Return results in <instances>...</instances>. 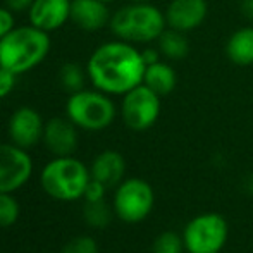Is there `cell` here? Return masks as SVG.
Returning a JSON list of instances; mask_svg holds the SVG:
<instances>
[{
  "instance_id": "83f0119b",
  "label": "cell",
  "mask_w": 253,
  "mask_h": 253,
  "mask_svg": "<svg viewBox=\"0 0 253 253\" xmlns=\"http://www.w3.org/2000/svg\"><path fill=\"white\" fill-rule=\"evenodd\" d=\"M159 55H160V52L155 50V48H147V50L141 52V57H143L145 66H150V64L159 62Z\"/></svg>"
},
{
  "instance_id": "f1b7e54d",
  "label": "cell",
  "mask_w": 253,
  "mask_h": 253,
  "mask_svg": "<svg viewBox=\"0 0 253 253\" xmlns=\"http://www.w3.org/2000/svg\"><path fill=\"white\" fill-rule=\"evenodd\" d=\"M241 12L247 19L253 21V0H243L241 2Z\"/></svg>"
},
{
  "instance_id": "ffe728a7",
  "label": "cell",
  "mask_w": 253,
  "mask_h": 253,
  "mask_svg": "<svg viewBox=\"0 0 253 253\" xmlns=\"http://www.w3.org/2000/svg\"><path fill=\"white\" fill-rule=\"evenodd\" d=\"M84 219L93 227H105L110 222V209L103 200L84 203Z\"/></svg>"
},
{
  "instance_id": "603a6c76",
  "label": "cell",
  "mask_w": 253,
  "mask_h": 253,
  "mask_svg": "<svg viewBox=\"0 0 253 253\" xmlns=\"http://www.w3.org/2000/svg\"><path fill=\"white\" fill-rule=\"evenodd\" d=\"M60 253H98V247L93 238L76 236L64 245Z\"/></svg>"
},
{
  "instance_id": "30bf717a",
  "label": "cell",
  "mask_w": 253,
  "mask_h": 253,
  "mask_svg": "<svg viewBox=\"0 0 253 253\" xmlns=\"http://www.w3.org/2000/svg\"><path fill=\"white\" fill-rule=\"evenodd\" d=\"M43 127L45 124L37 110L31 107H19L9 119L10 141L28 150L43 138Z\"/></svg>"
},
{
  "instance_id": "7402d4cb",
  "label": "cell",
  "mask_w": 253,
  "mask_h": 253,
  "mask_svg": "<svg viewBox=\"0 0 253 253\" xmlns=\"http://www.w3.org/2000/svg\"><path fill=\"white\" fill-rule=\"evenodd\" d=\"M183 245L184 240H181L172 231H167L153 241V253H181Z\"/></svg>"
},
{
  "instance_id": "52a82bcc",
  "label": "cell",
  "mask_w": 253,
  "mask_h": 253,
  "mask_svg": "<svg viewBox=\"0 0 253 253\" xmlns=\"http://www.w3.org/2000/svg\"><path fill=\"white\" fill-rule=\"evenodd\" d=\"M153 190L143 179H127L117 188L114 210L126 222H140L153 209Z\"/></svg>"
},
{
  "instance_id": "9c48e42d",
  "label": "cell",
  "mask_w": 253,
  "mask_h": 253,
  "mask_svg": "<svg viewBox=\"0 0 253 253\" xmlns=\"http://www.w3.org/2000/svg\"><path fill=\"white\" fill-rule=\"evenodd\" d=\"M33 172V162L26 150L14 143H0V191L19 190Z\"/></svg>"
},
{
  "instance_id": "3957f363",
  "label": "cell",
  "mask_w": 253,
  "mask_h": 253,
  "mask_svg": "<svg viewBox=\"0 0 253 253\" xmlns=\"http://www.w3.org/2000/svg\"><path fill=\"white\" fill-rule=\"evenodd\" d=\"M110 30L127 43L153 42L166 30V14L152 3H131L110 16Z\"/></svg>"
},
{
  "instance_id": "4316f807",
  "label": "cell",
  "mask_w": 253,
  "mask_h": 253,
  "mask_svg": "<svg viewBox=\"0 0 253 253\" xmlns=\"http://www.w3.org/2000/svg\"><path fill=\"white\" fill-rule=\"evenodd\" d=\"M33 2L35 0H5V7L12 12H23V10H30Z\"/></svg>"
},
{
  "instance_id": "d6986e66",
  "label": "cell",
  "mask_w": 253,
  "mask_h": 253,
  "mask_svg": "<svg viewBox=\"0 0 253 253\" xmlns=\"http://www.w3.org/2000/svg\"><path fill=\"white\" fill-rule=\"evenodd\" d=\"M84 71L80 64L67 62L60 67L59 71V83L62 86V90H66L67 93H76V91L84 90Z\"/></svg>"
},
{
  "instance_id": "8992f818",
  "label": "cell",
  "mask_w": 253,
  "mask_h": 253,
  "mask_svg": "<svg viewBox=\"0 0 253 253\" xmlns=\"http://www.w3.org/2000/svg\"><path fill=\"white\" fill-rule=\"evenodd\" d=\"M183 240L190 253H219L227 240V222L219 213H203L190 220Z\"/></svg>"
},
{
  "instance_id": "44dd1931",
  "label": "cell",
  "mask_w": 253,
  "mask_h": 253,
  "mask_svg": "<svg viewBox=\"0 0 253 253\" xmlns=\"http://www.w3.org/2000/svg\"><path fill=\"white\" fill-rule=\"evenodd\" d=\"M19 217V203L10 193L0 191V227H10Z\"/></svg>"
},
{
  "instance_id": "7c38bea8",
  "label": "cell",
  "mask_w": 253,
  "mask_h": 253,
  "mask_svg": "<svg viewBox=\"0 0 253 253\" xmlns=\"http://www.w3.org/2000/svg\"><path fill=\"white\" fill-rule=\"evenodd\" d=\"M47 148L57 157H69L78 147V133L76 124L67 117H53L48 123H45L43 138Z\"/></svg>"
},
{
  "instance_id": "6da1fadb",
  "label": "cell",
  "mask_w": 253,
  "mask_h": 253,
  "mask_svg": "<svg viewBox=\"0 0 253 253\" xmlns=\"http://www.w3.org/2000/svg\"><path fill=\"white\" fill-rule=\"evenodd\" d=\"M145 62L141 52L127 42L103 43L90 55L86 74L97 90L124 95L143 83Z\"/></svg>"
},
{
  "instance_id": "ac0fdd59",
  "label": "cell",
  "mask_w": 253,
  "mask_h": 253,
  "mask_svg": "<svg viewBox=\"0 0 253 253\" xmlns=\"http://www.w3.org/2000/svg\"><path fill=\"white\" fill-rule=\"evenodd\" d=\"M157 40H159L160 55H164L166 59L181 60L190 52V43H188V38L184 37L183 31L172 30V28L170 30H164L162 35Z\"/></svg>"
},
{
  "instance_id": "e0dca14e",
  "label": "cell",
  "mask_w": 253,
  "mask_h": 253,
  "mask_svg": "<svg viewBox=\"0 0 253 253\" xmlns=\"http://www.w3.org/2000/svg\"><path fill=\"white\" fill-rule=\"evenodd\" d=\"M227 57L236 66L253 64V28L247 26L234 31L226 45Z\"/></svg>"
},
{
  "instance_id": "ba28073f",
  "label": "cell",
  "mask_w": 253,
  "mask_h": 253,
  "mask_svg": "<svg viewBox=\"0 0 253 253\" xmlns=\"http://www.w3.org/2000/svg\"><path fill=\"white\" fill-rule=\"evenodd\" d=\"M124 124L133 131H145L155 124L160 114V97L143 83L124 93L121 107Z\"/></svg>"
},
{
  "instance_id": "d4e9b609",
  "label": "cell",
  "mask_w": 253,
  "mask_h": 253,
  "mask_svg": "<svg viewBox=\"0 0 253 253\" xmlns=\"http://www.w3.org/2000/svg\"><path fill=\"white\" fill-rule=\"evenodd\" d=\"M105 190H107V188L103 186L102 183H98V181H95V179H90V183H88L86 190H84L83 198H84L86 202L103 200V195H105Z\"/></svg>"
},
{
  "instance_id": "9a60e30c",
  "label": "cell",
  "mask_w": 253,
  "mask_h": 253,
  "mask_svg": "<svg viewBox=\"0 0 253 253\" xmlns=\"http://www.w3.org/2000/svg\"><path fill=\"white\" fill-rule=\"evenodd\" d=\"M124 170H126L124 157L119 152L105 150L100 155H97V159L93 160L90 174L91 179L102 183L105 188H112L116 184H119V181L123 179Z\"/></svg>"
},
{
  "instance_id": "f546056e",
  "label": "cell",
  "mask_w": 253,
  "mask_h": 253,
  "mask_svg": "<svg viewBox=\"0 0 253 253\" xmlns=\"http://www.w3.org/2000/svg\"><path fill=\"white\" fill-rule=\"evenodd\" d=\"M133 3H150L152 0H131Z\"/></svg>"
},
{
  "instance_id": "4fadbf2b",
  "label": "cell",
  "mask_w": 253,
  "mask_h": 253,
  "mask_svg": "<svg viewBox=\"0 0 253 253\" xmlns=\"http://www.w3.org/2000/svg\"><path fill=\"white\" fill-rule=\"evenodd\" d=\"M207 17L205 0H172L166 10V23L177 31H191Z\"/></svg>"
},
{
  "instance_id": "277c9868",
  "label": "cell",
  "mask_w": 253,
  "mask_h": 253,
  "mask_svg": "<svg viewBox=\"0 0 253 253\" xmlns=\"http://www.w3.org/2000/svg\"><path fill=\"white\" fill-rule=\"evenodd\" d=\"M91 179L90 170L74 157H57L42 170V188L52 198L64 202L78 200L84 195Z\"/></svg>"
},
{
  "instance_id": "5bb4252c",
  "label": "cell",
  "mask_w": 253,
  "mask_h": 253,
  "mask_svg": "<svg viewBox=\"0 0 253 253\" xmlns=\"http://www.w3.org/2000/svg\"><path fill=\"white\" fill-rule=\"evenodd\" d=\"M69 19L84 31H98L110 23V12L100 0H71Z\"/></svg>"
},
{
  "instance_id": "484cf974",
  "label": "cell",
  "mask_w": 253,
  "mask_h": 253,
  "mask_svg": "<svg viewBox=\"0 0 253 253\" xmlns=\"http://www.w3.org/2000/svg\"><path fill=\"white\" fill-rule=\"evenodd\" d=\"M14 30V17L12 10L7 7H0V40Z\"/></svg>"
},
{
  "instance_id": "4dcf8cb0",
  "label": "cell",
  "mask_w": 253,
  "mask_h": 253,
  "mask_svg": "<svg viewBox=\"0 0 253 253\" xmlns=\"http://www.w3.org/2000/svg\"><path fill=\"white\" fill-rule=\"evenodd\" d=\"M100 2H105L107 3V2H112V0H100Z\"/></svg>"
},
{
  "instance_id": "7a4b0ae2",
  "label": "cell",
  "mask_w": 253,
  "mask_h": 253,
  "mask_svg": "<svg viewBox=\"0 0 253 253\" xmlns=\"http://www.w3.org/2000/svg\"><path fill=\"white\" fill-rule=\"evenodd\" d=\"M50 50V37L47 31L33 26L14 28L0 40V66L23 74L42 64Z\"/></svg>"
},
{
  "instance_id": "5b68a950",
  "label": "cell",
  "mask_w": 253,
  "mask_h": 253,
  "mask_svg": "<svg viewBox=\"0 0 253 253\" xmlns=\"http://www.w3.org/2000/svg\"><path fill=\"white\" fill-rule=\"evenodd\" d=\"M67 117L81 129L100 131L110 126L116 117V105L100 90H81L66 103Z\"/></svg>"
},
{
  "instance_id": "2e32d148",
  "label": "cell",
  "mask_w": 253,
  "mask_h": 253,
  "mask_svg": "<svg viewBox=\"0 0 253 253\" xmlns=\"http://www.w3.org/2000/svg\"><path fill=\"white\" fill-rule=\"evenodd\" d=\"M176 73L169 64L159 60V62L145 67L143 84L150 88L152 91H155L159 97L169 95L176 88Z\"/></svg>"
},
{
  "instance_id": "8fae6325",
  "label": "cell",
  "mask_w": 253,
  "mask_h": 253,
  "mask_svg": "<svg viewBox=\"0 0 253 253\" xmlns=\"http://www.w3.org/2000/svg\"><path fill=\"white\" fill-rule=\"evenodd\" d=\"M28 14L33 26L50 33L69 21L71 0H35Z\"/></svg>"
},
{
  "instance_id": "cb8c5ba5",
  "label": "cell",
  "mask_w": 253,
  "mask_h": 253,
  "mask_svg": "<svg viewBox=\"0 0 253 253\" xmlns=\"http://www.w3.org/2000/svg\"><path fill=\"white\" fill-rule=\"evenodd\" d=\"M16 78H17V74H14L12 71L0 66V98H5L7 95L14 90V86H16Z\"/></svg>"
}]
</instances>
